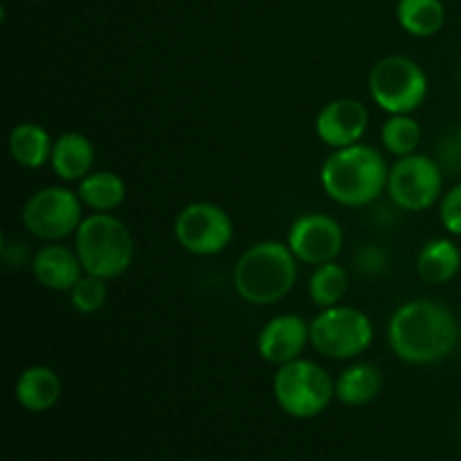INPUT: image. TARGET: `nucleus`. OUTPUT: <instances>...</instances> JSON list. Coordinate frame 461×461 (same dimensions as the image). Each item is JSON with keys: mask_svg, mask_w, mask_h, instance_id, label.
Masks as SVG:
<instances>
[{"mask_svg": "<svg viewBox=\"0 0 461 461\" xmlns=\"http://www.w3.org/2000/svg\"><path fill=\"white\" fill-rule=\"evenodd\" d=\"M461 338L459 320L435 300H410L394 311L387 324V342L399 360L417 367L444 363Z\"/></svg>", "mask_w": 461, "mask_h": 461, "instance_id": "f257e3e1", "label": "nucleus"}, {"mask_svg": "<svg viewBox=\"0 0 461 461\" xmlns=\"http://www.w3.org/2000/svg\"><path fill=\"white\" fill-rule=\"evenodd\" d=\"M385 158L369 144H351L345 149H333L320 169V183L324 194L338 205L367 207L387 192Z\"/></svg>", "mask_w": 461, "mask_h": 461, "instance_id": "f03ea898", "label": "nucleus"}, {"mask_svg": "<svg viewBox=\"0 0 461 461\" xmlns=\"http://www.w3.org/2000/svg\"><path fill=\"white\" fill-rule=\"evenodd\" d=\"M234 291L252 306L282 302L297 282V257L282 241H259L239 257L232 273Z\"/></svg>", "mask_w": 461, "mask_h": 461, "instance_id": "7ed1b4c3", "label": "nucleus"}, {"mask_svg": "<svg viewBox=\"0 0 461 461\" xmlns=\"http://www.w3.org/2000/svg\"><path fill=\"white\" fill-rule=\"evenodd\" d=\"M75 250L86 273L111 282L131 268L135 241L124 221L111 212H93L75 232Z\"/></svg>", "mask_w": 461, "mask_h": 461, "instance_id": "20e7f679", "label": "nucleus"}, {"mask_svg": "<svg viewBox=\"0 0 461 461\" xmlns=\"http://www.w3.org/2000/svg\"><path fill=\"white\" fill-rule=\"evenodd\" d=\"M273 394L288 417L315 419L336 399V381L322 365L297 358L279 365L273 378Z\"/></svg>", "mask_w": 461, "mask_h": 461, "instance_id": "39448f33", "label": "nucleus"}, {"mask_svg": "<svg viewBox=\"0 0 461 461\" xmlns=\"http://www.w3.org/2000/svg\"><path fill=\"white\" fill-rule=\"evenodd\" d=\"M369 95L387 115H410L428 97V75L417 61L401 54H390L369 70Z\"/></svg>", "mask_w": 461, "mask_h": 461, "instance_id": "423d86ee", "label": "nucleus"}, {"mask_svg": "<svg viewBox=\"0 0 461 461\" xmlns=\"http://www.w3.org/2000/svg\"><path fill=\"white\" fill-rule=\"evenodd\" d=\"M374 324L356 306H329L311 320V347L331 360H354L372 347Z\"/></svg>", "mask_w": 461, "mask_h": 461, "instance_id": "0eeeda50", "label": "nucleus"}, {"mask_svg": "<svg viewBox=\"0 0 461 461\" xmlns=\"http://www.w3.org/2000/svg\"><path fill=\"white\" fill-rule=\"evenodd\" d=\"M387 194L401 212L430 210L444 194V169L426 153L396 158L387 176Z\"/></svg>", "mask_w": 461, "mask_h": 461, "instance_id": "6e6552de", "label": "nucleus"}, {"mask_svg": "<svg viewBox=\"0 0 461 461\" xmlns=\"http://www.w3.org/2000/svg\"><path fill=\"white\" fill-rule=\"evenodd\" d=\"M84 221V203L68 187H43L23 205V225L41 241H61L79 230Z\"/></svg>", "mask_w": 461, "mask_h": 461, "instance_id": "1a4fd4ad", "label": "nucleus"}, {"mask_svg": "<svg viewBox=\"0 0 461 461\" xmlns=\"http://www.w3.org/2000/svg\"><path fill=\"white\" fill-rule=\"evenodd\" d=\"M174 237L185 252L196 257H214L234 239V223L228 212L216 203L196 201L178 212Z\"/></svg>", "mask_w": 461, "mask_h": 461, "instance_id": "9d476101", "label": "nucleus"}, {"mask_svg": "<svg viewBox=\"0 0 461 461\" xmlns=\"http://www.w3.org/2000/svg\"><path fill=\"white\" fill-rule=\"evenodd\" d=\"M286 243L297 261L306 266H322L338 259L345 248V232L333 216L311 212L291 225Z\"/></svg>", "mask_w": 461, "mask_h": 461, "instance_id": "9b49d317", "label": "nucleus"}, {"mask_svg": "<svg viewBox=\"0 0 461 461\" xmlns=\"http://www.w3.org/2000/svg\"><path fill=\"white\" fill-rule=\"evenodd\" d=\"M369 111L354 97H340L324 104L315 117V135L324 147L345 149L358 144L367 133Z\"/></svg>", "mask_w": 461, "mask_h": 461, "instance_id": "f8f14e48", "label": "nucleus"}, {"mask_svg": "<svg viewBox=\"0 0 461 461\" xmlns=\"http://www.w3.org/2000/svg\"><path fill=\"white\" fill-rule=\"evenodd\" d=\"M306 345H311V322L297 313L275 315L264 324L257 338L259 356L270 365H286L302 358Z\"/></svg>", "mask_w": 461, "mask_h": 461, "instance_id": "ddd939ff", "label": "nucleus"}, {"mask_svg": "<svg viewBox=\"0 0 461 461\" xmlns=\"http://www.w3.org/2000/svg\"><path fill=\"white\" fill-rule=\"evenodd\" d=\"M30 266L36 282L48 291L57 293H70L72 286L86 273L75 248L61 246V243H48V246L39 248Z\"/></svg>", "mask_w": 461, "mask_h": 461, "instance_id": "4468645a", "label": "nucleus"}, {"mask_svg": "<svg viewBox=\"0 0 461 461\" xmlns=\"http://www.w3.org/2000/svg\"><path fill=\"white\" fill-rule=\"evenodd\" d=\"M95 147L88 135L68 131L54 140L50 167L63 183H81L93 171Z\"/></svg>", "mask_w": 461, "mask_h": 461, "instance_id": "2eb2a0df", "label": "nucleus"}, {"mask_svg": "<svg viewBox=\"0 0 461 461\" xmlns=\"http://www.w3.org/2000/svg\"><path fill=\"white\" fill-rule=\"evenodd\" d=\"M14 392L21 408H25L27 412H48L61 399L63 383L48 365H32L23 369Z\"/></svg>", "mask_w": 461, "mask_h": 461, "instance_id": "dca6fc26", "label": "nucleus"}, {"mask_svg": "<svg viewBox=\"0 0 461 461\" xmlns=\"http://www.w3.org/2000/svg\"><path fill=\"white\" fill-rule=\"evenodd\" d=\"M417 275L421 282L430 286L453 282L461 270V250L453 239H432L419 250L417 255Z\"/></svg>", "mask_w": 461, "mask_h": 461, "instance_id": "f3484780", "label": "nucleus"}, {"mask_svg": "<svg viewBox=\"0 0 461 461\" xmlns=\"http://www.w3.org/2000/svg\"><path fill=\"white\" fill-rule=\"evenodd\" d=\"M9 156L25 169H39L52 158L54 140L36 122H21L9 131Z\"/></svg>", "mask_w": 461, "mask_h": 461, "instance_id": "a211bd4d", "label": "nucleus"}, {"mask_svg": "<svg viewBox=\"0 0 461 461\" xmlns=\"http://www.w3.org/2000/svg\"><path fill=\"white\" fill-rule=\"evenodd\" d=\"M383 374L372 363H354L336 378V399L349 408L367 405L381 394Z\"/></svg>", "mask_w": 461, "mask_h": 461, "instance_id": "6ab92c4d", "label": "nucleus"}, {"mask_svg": "<svg viewBox=\"0 0 461 461\" xmlns=\"http://www.w3.org/2000/svg\"><path fill=\"white\" fill-rule=\"evenodd\" d=\"M77 194L93 212H113L124 203L126 183L113 171H90L79 183Z\"/></svg>", "mask_w": 461, "mask_h": 461, "instance_id": "aec40b11", "label": "nucleus"}, {"mask_svg": "<svg viewBox=\"0 0 461 461\" xmlns=\"http://www.w3.org/2000/svg\"><path fill=\"white\" fill-rule=\"evenodd\" d=\"M396 21L408 34L428 39L444 27L446 7L441 0H399Z\"/></svg>", "mask_w": 461, "mask_h": 461, "instance_id": "412c9836", "label": "nucleus"}, {"mask_svg": "<svg viewBox=\"0 0 461 461\" xmlns=\"http://www.w3.org/2000/svg\"><path fill=\"white\" fill-rule=\"evenodd\" d=\"M349 291V273L338 261L315 266L309 277V297L320 309L338 306Z\"/></svg>", "mask_w": 461, "mask_h": 461, "instance_id": "4be33fe9", "label": "nucleus"}, {"mask_svg": "<svg viewBox=\"0 0 461 461\" xmlns=\"http://www.w3.org/2000/svg\"><path fill=\"white\" fill-rule=\"evenodd\" d=\"M381 142L392 156H412L421 144V126L412 115H390L381 129Z\"/></svg>", "mask_w": 461, "mask_h": 461, "instance_id": "5701e85b", "label": "nucleus"}, {"mask_svg": "<svg viewBox=\"0 0 461 461\" xmlns=\"http://www.w3.org/2000/svg\"><path fill=\"white\" fill-rule=\"evenodd\" d=\"M70 302L79 313H97V311H102L108 302V279L84 273V277L72 286Z\"/></svg>", "mask_w": 461, "mask_h": 461, "instance_id": "b1692460", "label": "nucleus"}, {"mask_svg": "<svg viewBox=\"0 0 461 461\" xmlns=\"http://www.w3.org/2000/svg\"><path fill=\"white\" fill-rule=\"evenodd\" d=\"M354 264L358 273L367 275V277H378V275H385L387 268H390V255L378 243H365L354 255Z\"/></svg>", "mask_w": 461, "mask_h": 461, "instance_id": "393cba45", "label": "nucleus"}, {"mask_svg": "<svg viewBox=\"0 0 461 461\" xmlns=\"http://www.w3.org/2000/svg\"><path fill=\"white\" fill-rule=\"evenodd\" d=\"M435 160L444 169V174L461 176V129H453L437 144Z\"/></svg>", "mask_w": 461, "mask_h": 461, "instance_id": "a878e982", "label": "nucleus"}, {"mask_svg": "<svg viewBox=\"0 0 461 461\" xmlns=\"http://www.w3.org/2000/svg\"><path fill=\"white\" fill-rule=\"evenodd\" d=\"M439 219L453 237H461V180L441 196Z\"/></svg>", "mask_w": 461, "mask_h": 461, "instance_id": "bb28decb", "label": "nucleus"}, {"mask_svg": "<svg viewBox=\"0 0 461 461\" xmlns=\"http://www.w3.org/2000/svg\"><path fill=\"white\" fill-rule=\"evenodd\" d=\"M0 255H3L5 264H7L9 268H23V266L32 264V259H34V255H32L25 241H21V239H12L7 237V234L3 237Z\"/></svg>", "mask_w": 461, "mask_h": 461, "instance_id": "cd10ccee", "label": "nucleus"}, {"mask_svg": "<svg viewBox=\"0 0 461 461\" xmlns=\"http://www.w3.org/2000/svg\"><path fill=\"white\" fill-rule=\"evenodd\" d=\"M459 77H461V70H459Z\"/></svg>", "mask_w": 461, "mask_h": 461, "instance_id": "c85d7f7f", "label": "nucleus"}]
</instances>
